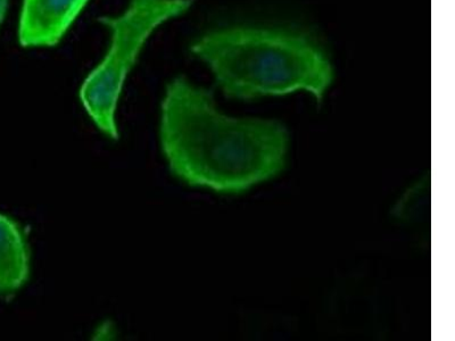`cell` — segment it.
Returning <instances> with one entry per match:
<instances>
[{"instance_id":"cell-3","label":"cell","mask_w":455,"mask_h":341,"mask_svg":"<svg viewBox=\"0 0 455 341\" xmlns=\"http://www.w3.org/2000/svg\"><path fill=\"white\" fill-rule=\"evenodd\" d=\"M194 3L195 0H130L124 13L99 19L111 34V42L103 59L85 76L79 97L93 124L109 139L120 138L117 105L125 81L146 44L164 23L188 13Z\"/></svg>"},{"instance_id":"cell-4","label":"cell","mask_w":455,"mask_h":341,"mask_svg":"<svg viewBox=\"0 0 455 341\" xmlns=\"http://www.w3.org/2000/svg\"><path fill=\"white\" fill-rule=\"evenodd\" d=\"M91 0H22L18 39L23 48L55 47Z\"/></svg>"},{"instance_id":"cell-6","label":"cell","mask_w":455,"mask_h":341,"mask_svg":"<svg viewBox=\"0 0 455 341\" xmlns=\"http://www.w3.org/2000/svg\"><path fill=\"white\" fill-rule=\"evenodd\" d=\"M8 7H10V0H0V28L5 21Z\"/></svg>"},{"instance_id":"cell-2","label":"cell","mask_w":455,"mask_h":341,"mask_svg":"<svg viewBox=\"0 0 455 341\" xmlns=\"http://www.w3.org/2000/svg\"><path fill=\"white\" fill-rule=\"evenodd\" d=\"M190 52L204 63L230 99L306 91L318 101L334 83V67L310 36L287 28L235 26L199 36Z\"/></svg>"},{"instance_id":"cell-1","label":"cell","mask_w":455,"mask_h":341,"mask_svg":"<svg viewBox=\"0 0 455 341\" xmlns=\"http://www.w3.org/2000/svg\"><path fill=\"white\" fill-rule=\"evenodd\" d=\"M160 142L171 174L225 194L249 192L287 164L290 136L279 122L219 111L212 92L177 76L161 104Z\"/></svg>"},{"instance_id":"cell-5","label":"cell","mask_w":455,"mask_h":341,"mask_svg":"<svg viewBox=\"0 0 455 341\" xmlns=\"http://www.w3.org/2000/svg\"><path fill=\"white\" fill-rule=\"evenodd\" d=\"M31 274V254L22 226L0 213V297L8 298L26 286Z\"/></svg>"}]
</instances>
